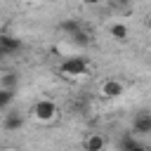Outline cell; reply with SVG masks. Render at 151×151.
Segmentation results:
<instances>
[{
    "label": "cell",
    "mask_w": 151,
    "mask_h": 151,
    "mask_svg": "<svg viewBox=\"0 0 151 151\" xmlns=\"http://www.w3.org/2000/svg\"><path fill=\"white\" fill-rule=\"evenodd\" d=\"M31 113H33L35 120L50 123V120H54V118L59 116V106H57L52 99H38V101L31 106Z\"/></svg>",
    "instance_id": "obj_1"
},
{
    "label": "cell",
    "mask_w": 151,
    "mask_h": 151,
    "mask_svg": "<svg viewBox=\"0 0 151 151\" xmlns=\"http://www.w3.org/2000/svg\"><path fill=\"white\" fill-rule=\"evenodd\" d=\"M59 71L64 76H71V78H78V76H85L87 73V61L83 57H66L61 64H59Z\"/></svg>",
    "instance_id": "obj_2"
},
{
    "label": "cell",
    "mask_w": 151,
    "mask_h": 151,
    "mask_svg": "<svg viewBox=\"0 0 151 151\" xmlns=\"http://www.w3.org/2000/svg\"><path fill=\"white\" fill-rule=\"evenodd\" d=\"M132 130L139 134H151V113L149 111H139L132 120Z\"/></svg>",
    "instance_id": "obj_3"
},
{
    "label": "cell",
    "mask_w": 151,
    "mask_h": 151,
    "mask_svg": "<svg viewBox=\"0 0 151 151\" xmlns=\"http://www.w3.org/2000/svg\"><path fill=\"white\" fill-rule=\"evenodd\" d=\"M101 94L106 97V99H118V97H123V83L120 80H106L104 85H101Z\"/></svg>",
    "instance_id": "obj_4"
},
{
    "label": "cell",
    "mask_w": 151,
    "mask_h": 151,
    "mask_svg": "<svg viewBox=\"0 0 151 151\" xmlns=\"http://www.w3.org/2000/svg\"><path fill=\"white\" fill-rule=\"evenodd\" d=\"M104 146H106V139H104L99 132L87 134L85 142H83V149H85V151H104Z\"/></svg>",
    "instance_id": "obj_5"
},
{
    "label": "cell",
    "mask_w": 151,
    "mask_h": 151,
    "mask_svg": "<svg viewBox=\"0 0 151 151\" xmlns=\"http://www.w3.org/2000/svg\"><path fill=\"white\" fill-rule=\"evenodd\" d=\"M24 125V116L19 113V111H12V113H5V120H2V127L7 130V132H14V130H19Z\"/></svg>",
    "instance_id": "obj_6"
},
{
    "label": "cell",
    "mask_w": 151,
    "mask_h": 151,
    "mask_svg": "<svg viewBox=\"0 0 151 151\" xmlns=\"http://www.w3.org/2000/svg\"><path fill=\"white\" fill-rule=\"evenodd\" d=\"M21 47V40L14 38V35H0V54H9V52H17Z\"/></svg>",
    "instance_id": "obj_7"
},
{
    "label": "cell",
    "mask_w": 151,
    "mask_h": 151,
    "mask_svg": "<svg viewBox=\"0 0 151 151\" xmlns=\"http://www.w3.org/2000/svg\"><path fill=\"white\" fill-rule=\"evenodd\" d=\"M118 146H120V151H146V149H149V146H142L132 134H125Z\"/></svg>",
    "instance_id": "obj_8"
},
{
    "label": "cell",
    "mask_w": 151,
    "mask_h": 151,
    "mask_svg": "<svg viewBox=\"0 0 151 151\" xmlns=\"http://www.w3.org/2000/svg\"><path fill=\"white\" fill-rule=\"evenodd\" d=\"M59 28L64 31V33H68V35H73L76 31H80L83 26H80V21L78 19H64L61 24H59Z\"/></svg>",
    "instance_id": "obj_9"
},
{
    "label": "cell",
    "mask_w": 151,
    "mask_h": 151,
    "mask_svg": "<svg viewBox=\"0 0 151 151\" xmlns=\"http://www.w3.org/2000/svg\"><path fill=\"white\" fill-rule=\"evenodd\" d=\"M111 35H113L116 40H120V42L127 40V26H125V24H113V26H111Z\"/></svg>",
    "instance_id": "obj_10"
},
{
    "label": "cell",
    "mask_w": 151,
    "mask_h": 151,
    "mask_svg": "<svg viewBox=\"0 0 151 151\" xmlns=\"http://www.w3.org/2000/svg\"><path fill=\"white\" fill-rule=\"evenodd\" d=\"M12 99H14V90H2V87H0V109L9 106Z\"/></svg>",
    "instance_id": "obj_11"
},
{
    "label": "cell",
    "mask_w": 151,
    "mask_h": 151,
    "mask_svg": "<svg viewBox=\"0 0 151 151\" xmlns=\"http://www.w3.org/2000/svg\"><path fill=\"white\" fill-rule=\"evenodd\" d=\"M71 38H73V40H76V42H78V45H87V42H90V40H87V38H90V35H87V33H85V31H83V28H80V31H76V33H73V35H71Z\"/></svg>",
    "instance_id": "obj_12"
},
{
    "label": "cell",
    "mask_w": 151,
    "mask_h": 151,
    "mask_svg": "<svg viewBox=\"0 0 151 151\" xmlns=\"http://www.w3.org/2000/svg\"><path fill=\"white\" fill-rule=\"evenodd\" d=\"M146 26H149V28H151V14H149V19H146Z\"/></svg>",
    "instance_id": "obj_13"
},
{
    "label": "cell",
    "mask_w": 151,
    "mask_h": 151,
    "mask_svg": "<svg viewBox=\"0 0 151 151\" xmlns=\"http://www.w3.org/2000/svg\"><path fill=\"white\" fill-rule=\"evenodd\" d=\"M146 151H151V149H146Z\"/></svg>",
    "instance_id": "obj_14"
}]
</instances>
